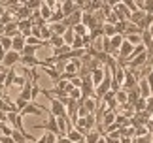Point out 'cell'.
<instances>
[{
    "mask_svg": "<svg viewBox=\"0 0 153 143\" xmlns=\"http://www.w3.org/2000/svg\"><path fill=\"white\" fill-rule=\"evenodd\" d=\"M49 102H51V107H49V115L53 117H68L66 115V105H64L62 102H59V100L55 96H49Z\"/></svg>",
    "mask_w": 153,
    "mask_h": 143,
    "instance_id": "cell-1",
    "label": "cell"
},
{
    "mask_svg": "<svg viewBox=\"0 0 153 143\" xmlns=\"http://www.w3.org/2000/svg\"><path fill=\"white\" fill-rule=\"evenodd\" d=\"M21 62V53H17V51H10V53H6V57H4V64H2V68L6 70H11L15 66V64H19Z\"/></svg>",
    "mask_w": 153,
    "mask_h": 143,
    "instance_id": "cell-2",
    "label": "cell"
},
{
    "mask_svg": "<svg viewBox=\"0 0 153 143\" xmlns=\"http://www.w3.org/2000/svg\"><path fill=\"white\" fill-rule=\"evenodd\" d=\"M61 10L64 13V19H66V17H70L72 13H76V11L79 10V6L76 2H72V0H64V2H61Z\"/></svg>",
    "mask_w": 153,
    "mask_h": 143,
    "instance_id": "cell-3",
    "label": "cell"
},
{
    "mask_svg": "<svg viewBox=\"0 0 153 143\" xmlns=\"http://www.w3.org/2000/svg\"><path fill=\"white\" fill-rule=\"evenodd\" d=\"M40 128H44L45 132H51V134H55V136H61V132H59V124H57V117H53V115H49L48 122H44Z\"/></svg>",
    "mask_w": 153,
    "mask_h": 143,
    "instance_id": "cell-4",
    "label": "cell"
},
{
    "mask_svg": "<svg viewBox=\"0 0 153 143\" xmlns=\"http://www.w3.org/2000/svg\"><path fill=\"white\" fill-rule=\"evenodd\" d=\"M25 45H27V38L23 34H17L15 38H11V51L21 53L23 49H25Z\"/></svg>",
    "mask_w": 153,
    "mask_h": 143,
    "instance_id": "cell-5",
    "label": "cell"
},
{
    "mask_svg": "<svg viewBox=\"0 0 153 143\" xmlns=\"http://www.w3.org/2000/svg\"><path fill=\"white\" fill-rule=\"evenodd\" d=\"M19 64H23L25 68H36V66L42 68L44 66V60H40L38 57H21V62Z\"/></svg>",
    "mask_w": 153,
    "mask_h": 143,
    "instance_id": "cell-6",
    "label": "cell"
},
{
    "mask_svg": "<svg viewBox=\"0 0 153 143\" xmlns=\"http://www.w3.org/2000/svg\"><path fill=\"white\" fill-rule=\"evenodd\" d=\"M138 94H140V98H146V100L151 96V87H149V83L146 79L138 81Z\"/></svg>",
    "mask_w": 153,
    "mask_h": 143,
    "instance_id": "cell-7",
    "label": "cell"
},
{
    "mask_svg": "<svg viewBox=\"0 0 153 143\" xmlns=\"http://www.w3.org/2000/svg\"><path fill=\"white\" fill-rule=\"evenodd\" d=\"M132 51H134V45L128 43V41L125 40V41H123V45H121V49H119V55H117V58H123V60H127V58L132 55Z\"/></svg>",
    "mask_w": 153,
    "mask_h": 143,
    "instance_id": "cell-8",
    "label": "cell"
},
{
    "mask_svg": "<svg viewBox=\"0 0 153 143\" xmlns=\"http://www.w3.org/2000/svg\"><path fill=\"white\" fill-rule=\"evenodd\" d=\"M17 34H21L19 32V27H17V21L4 25V36H8V38H15Z\"/></svg>",
    "mask_w": 153,
    "mask_h": 143,
    "instance_id": "cell-9",
    "label": "cell"
},
{
    "mask_svg": "<svg viewBox=\"0 0 153 143\" xmlns=\"http://www.w3.org/2000/svg\"><path fill=\"white\" fill-rule=\"evenodd\" d=\"M91 77H93V85H95V88L100 85V83L106 79V74H104V68H97L95 72L91 74Z\"/></svg>",
    "mask_w": 153,
    "mask_h": 143,
    "instance_id": "cell-10",
    "label": "cell"
},
{
    "mask_svg": "<svg viewBox=\"0 0 153 143\" xmlns=\"http://www.w3.org/2000/svg\"><path fill=\"white\" fill-rule=\"evenodd\" d=\"M49 28H51L53 36H64V32L68 30L64 23H51V25H49Z\"/></svg>",
    "mask_w": 153,
    "mask_h": 143,
    "instance_id": "cell-11",
    "label": "cell"
},
{
    "mask_svg": "<svg viewBox=\"0 0 153 143\" xmlns=\"http://www.w3.org/2000/svg\"><path fill=\"white\" fill-rule=\"evenodd\" d=\"M66 138H68L70 141H72V143H78V141H81V139H83L85 136H81V132H79V130H76V128L72 126V128H68V132H66Z\"/></svg>",
    "mask_w": 153,
    "mask_h": 143,
    "instance_id": "cell-12",
    "label": "cell"
},
{
    "mask_svg": "<svg viewBox=\"0 0 153 143\" xmlns=\"http://www.w3.org/2000/svg\"><path fill=\"white\" fill-rule=\"evenodd\" d=\"M100 138H102V132L95 128V130H91V132L85 136V143H98V139H100Z\"/></svg>",
    "mask_w": 153,
    "mask_h": 143,
    "instance_id": "cell-13",
    "label": "cell"
},
{
    "mask_svg": "<svg viewBox=\"0 0 153 143\" xmlns=\"http://www.w3.org/2000/svg\"><path fill=\"white\" fill-rule=\"evenodd\" d=\"M115 100H117V104H119V105H125V104H128V92L125 91V88L117 91V92H115Z\"/></svg>",
    "mask_w": 153,
    "mask_h": 143,
    "instance_id": "cell-14",
    "label": "cell"
},
{
    "mask_svg": "<svg viewBox=\"0 0 153 143\" xmlns=\"http://www.w3.org/2000/svg\"><path fill=\"white\" fill-rule=\"evenodd\" d=\"M51 15H53V10H51V8H49V6L45 4V2H42V8H40V17H42V19H45V21L49 23Z\"/></svg>",
    "mask_w": 153,
    "mask_h": 143,
    "instance_id": "cell-15",
    "label": "cell"
},
{
    "mask_svg": "<svg viewBox=\"0 0 153 143\" xmlns=\"http://www.w3.org/2000/svg\"><path fill=\"white\" fill-rule=\"evenodd\" d=\"M48 43L53 47V49H61L62 45H66V43H64V38H62V36H53V38L48 41Z\"/></svg>",
    "mask_w": 153,
    "mask_h": 143,
    "instance_id": "cell-16",
    "label": "cell"
},
{
    "mask_svg": "<svg viewBox=\"0 0 153 143\" xmlns=\"http://www.w3.org/2000/svg\"><path fill=\"white\" fill-rule=\"evenodd\" d=\"M144 17H146V13H144L142 10H138V11H134V13H131V19H128V21H131L132 25H140Z\"/></svg>",
    "mask_w": 153,
    "mask_h": 143,
    "instance_id": "cell-17",
    "label": "cell"
},
{
    "mask_svg": "<svg viewBox=\"0 0 153 143\" xmlns=\"http://www.w3.org/2000/svg\"><path fill=\"white\" fill-rule=\"evenodd\" d=\"M142 45H146L148 49L153 45V36H151L149 30H144V32H142Z\"/></svg>",
    "mask_w": 153,
    "mask_h": 143,
    "instance_id": "cell-18",
    "label": "cell"
},
{
    "mask_svg": "<svg viewBox=\"0 0 153 143\" xmlns=\"http://www.w3.org/2000/svg\"><path fill=\"white\" fill-rule=\"evenodd\" d=\"M125 40L128 43H132L134 47L136 45H142V34H131V36H125Z\"/></svg>",
    "mask_w": 153,
    "mask_h": 143,
    "instance_id": "cell-19",
    "label": "cell"
},
{
    "mask_svg": "<svg viewBox=\"0 0 153 143\" xmlns=\"http://www.w3.org/2000/svg\"><path fill=\"white\" fill-rule=\"evenodd\" d=\"M62 38H64V43L72 47V43H74V40H76V32L72 30V28H68V30L64 32V36H62Z\"/></svg>",
    "mask_w": 153,
    "mask_h": 143,
    "instance_id": "cell-20",
    "label": "cell"
},
{
    "mask_svg": "<svg viewBox=\"0 0 153 143\" xmlns=\"http://www.w3.org/2000/svg\"><path fill=\"white\" fill-rule=\"evenodd\" d=\"M0 47H2L6 53H10L11 51V38H8V36H0Z\"/></svg>",
    "mask_w": 153,
    "mask_h": 143,
    "instance_id": "cell-21",
    "label": "cell"
},
{
    "mask_svg": "<svg viewBox=\"0 0 153 143\" xmlns=\"http://www.w3.org/2000/svg\"><path fill=\"white\" fill-rule=\"evenodd\" d=\"M104 36H106V38H114V36H117L115 25H110V23H106V25H104Z\"/></svg>",
    "mask_w": 153,
    "mask_h": 143,
    "instance_id": "cell-22",
    "label": "cell"
},
{
    "mask_svg": "<svg viewBox=\"0 0 153 143\" xmlns=\"http://www.w3.org/2000/svg\"><path fill=\"white\" fill-rule=\"evenodd\" d=\"M15 70L11 68V70H8V77H6V83H4V88H10L11 85H13V81H15Z\"/></svg>",
    "mask_w": 153,
    "mask_h": 143,
    "instance_id": "cell-23",
    "label": "cell"
},
{
    "mask_svg": "<svg viewBox=\"0 0 153 143\" xmlns=\"http://www.w3.org/2000/svg\"><path fill=\"white\" fill-rule=\"evenodd\" d=\"M146 107H148V102H146V98H138V102L134 104V111H136V113L146 111Z\"/></svg>",
    "mask_w": 153,
    "mask_h": 143,
    "instance_id": "cell-24",
    "label": "cell"
},
{
    "mask_svg": "<svg viewBox=\"0 0 153 143\" xmlns=\"http://www.w3.org/2000/svg\"><path fill=\"white\" fill-rule=\"evenodd\" d=\"M142 11H144V13H148V15H153V0H146Z\"/></svg>",
    "mask_w": 153,
    "mask_h": 143,
    "instance_id": "cell-25",
    "label": "cell"
},
{
    "mask_svg": "<svg viewBox=\"0 0 153 143\" xmlns=\"http://www.w3.org/2000/svg\"><path fill=\"white\" fill-rule=\"evenodd\" d=\"M123 4L127 6V10L131 11V13H134V11H138V6H136V2H132V0H125Z\"/></svg>",
    "mask_w": 153,
    "mask_h": 143,
    "instance_id": "cell-26",
    "label": "cell"
},
{
    "mask_svg": "<svg viewBox=\"0 0 153 143\" xmlns=\"http://www.w3.org/2000/svg\"><path fill=\"white\" fill-rule=\"evenodd\" d=\"M34 143H48V132L42 134V136H38V138L34 139Z\"/></svg>",
    "mask_w": 153,
    "mask_h": 143,
    "instance_id": "cell-27",
    "label": "cell"
},
{
    "mask_svg": "<svg viewBox=\"0 0 153 143\" xmlns=\"http://www.w3.org/2000/svg\"><path fill=\"white\" fill-rule=\"evenodd\" d=\"M146 81L149 83V87H151V91H153V68H151V72L148 74V77H146Z\"/></svg>",
    "mask_w": 153,
    "mask_h": 143,
    "instance_id": "cell-28",
    "label": "cell"
},
{
    "mask_svg": "<svg viewBox=\"0 0 153 143\" xmlns=\"http://www.w3.org/2000/svg\"><path fill=\"white\" fill-rule=\"evenodd\" d=\"M57 143H72V141H70L66 136H59V138H57Z\"/></svg>",
    "mask_w": 153,
    "mask_h": 143,
    "instance_id": "cell-29",
    "label": "cell"
},
{
    "mask_svg": "<svg viewBox=\"0 0 153 143\" xmlns=\"http://www.w3.org/2000/svg\"><path fill=\"white\" fill-rule=\"evenodd\" d=\"M106 138V143H121V139H117V138H110V136H104Z\"/></svg>",
    "mask_w": 153,
    "mask_h": 143,
    "instance_id": "cell-30",
    "label": "cell"
},
{
    "mask_svg": "<svg viewBox=\"0 0 153 143\" xmlns=\"http://www.w3.org/2000/svg\"><path fill=\"white\" fill-rule=\"evenodd\" d=\"M0 141H2V143H15L11 136H8V138H0Z\"/></svg>",
    "mask_w": 153,
    "mask_h": 143,
    "instance_id": "cell-31",
    "label": "cell"
},
{
    "mask_svg": "<svg viewBox=\"0 0 153 143\" xmlns=\"http://www.w3.org/2000/svg\"><path fill=\"white\" fill-rule=\"evenodd\" d=\"M4 57H6V51L2 49V47H0V66L4 64Z\"/></svg>",
    "mask_w": 153,
    "mask_h": 143,
    "instance_id": "cell-32",
    "label": "cell"
},
{
    "mask_svg": "<svg viewBox=\"0 0 153 143\" xmlns=\"http://www.w3.org/2000/svg\"><path fill=\"white\" fill-rule=\"evenodd\" d=\"M121 143H132V138H121Z\"/></svg>",
    "mask_w": 153,
    "mask_h": 143,
    "instance_id": "cell-33",
    "label": "cell"
},
{
    "mask_svg": "<svg viewBox=\"0 0 153 143\" xmlns=\"http://www.w3.org/2000/svg\"><path fill=\"white\" fill-rule=\"evenodd\" d=\"M148 55H149V57H153V45H151L149 49H148Z\"/></svg>",
    "mask_w": 153,
    "mask_h": 143,
    "instance_id": "cell-34",
    "label": "cell"
},
{
    "mask_svg": "<svg viewBox=\"0 0 153 143\" xmlns=\"http://www.w3.org/2000/svg\"><path fill=\"white\" fill-rule=\"evenodd\" d=\"M98 143H106V138H104V136H102L100 139H98Z\"/></svg>",
    "mask_w": 153,
    "mask_h": 143,
    "instance_id": "cell-35",
    "label": "cell"
},
{
    "mask_svg": "<svg viewBox=\"0 0 153 143\" xmlns=\"http://www.w3.org/2000/svg\"><path fill=\"white\" fill-rule=\"evenodd\" d=\"M149 32H151V36H153V25H151V27H149Z\"/></svg>",
    "mask_w": 153,
    "mask_h": 143,
    "instance_id": "cell-36",
    "label": "cell"
},
{
    "mask_svg": "<svg viewBox=\"0 0 153 143\" xmlns=\"http://www.w3.org/2000/svg\"><path fill=\"white\" fill-rule=\"evenodd\" d=\"M151 96H153V91H151Z\"/></svg>",
    "mask_w": 153,
    "mask_h": 143,
    "instance_id": "cell-37",
    "label": "cell"
}]
</instances>
